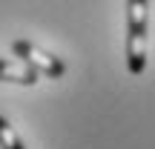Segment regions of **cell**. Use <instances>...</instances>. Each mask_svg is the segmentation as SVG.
I'll return each mask as SVG.
<instances>
[{"instance_id": "1", "label": "cell", "mask_w": 155, "mask_h": 149, "mask_svg": "<svg viewBox=\"0 0 155 149\" xmlns=\"http://www.w3.org/2000/svg\"><path fill=\"white\" fill-rule=\"evenodd\" d=\"M150 43V0H127V66L132 75L147 69Z\"/></svg>"}, {"instance_id": "2", "label": "cell", "mask_w": 155, "mask_h": 149, "mask_svg": "<svg viewBox=\"0 0 155 149\" xmlns=\"http://www.w3.org/2000/svg\"><path fill=\"white\" fill-rule=\"evenodd\" d=\"M12 52H15L20 60H26L32 69H38V75H46V77H61L66 72V63L61 60V57L49 55V52H43L40 46L29 43V40H15L12 43Z\"/></svg>"}, {"instance_id": "3", "label": "cell", "mask_w": 155, "mask_h": 149, "mask_svg": "<svg viewBox=\"0 0 155 149\" xmlns=\"http://www.w3.org/2000/svg\"><path fill=\"white\" fill-rule=\"evenodd\" d=\"M38 69H32L26 60H0V80L20 83V86H35L38 83Z\"/></svg>"}, {"instance_id": "4", "label": "cell", "mask_w": 155, "mask_h": 149, "mask_svg": "<svg viewBox=\"0 0 155 149\" xmlns=\"http://www.w3.org/2000/svg\"><path fill=\"white\" fill-rule=\"evenodd\" d=\"M0 149H26L23 141L17 138V132L12 129V123L6 118H0Z\"/></svg>"}]
</instances>
